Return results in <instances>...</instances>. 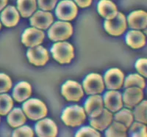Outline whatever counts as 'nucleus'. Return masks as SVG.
Masks as SVG:
<instances>
[{
	"label": "nucleus",
	"instance_id": "obj_36",
	"mask_svg": "<svg viewBox=\"0 0 147 137\" xmlns=\"http://www.w3.org/2000/svg\"><path fill=\"white\" fill-rule=\"evenodd\" d=\"M76 3L80 6V7H89L92 3V0H74Z\"/></svg>",
	"mask_w": 147,
	"mask_h": 137
},
{
	"label": "nucleus",
	"instance_id": "obj_9",
	"mask_svg": "<svg viewBox=\"0 0 147 137\" xmlns=\"http://www.w3.org/2000/svg\"><path fill=\"white\" fill-rule=\"evenodd\" d=\"M45 37L44 32L37 28H28L22 36V42L27 47H34L43 43Z\"/></svg>",
	"mask_w": 147,
	"mask_h": 137
},
{
	"label": "nucleus",
	"instance_id": "obj_21",
	"mask_svg": "<svg viewBox=\"0 0 147 137\" xmlns=\"http://www.w3.org/2000/svg\"><path fill=\"white\" fill-rule=\"evenodd\" d=\"M98 12L107 20L114 19L118 13L116 5L110 0H101L98 4Z\"/></svg>",
	"mask_w": 147,
	"mask_h": 137
},
{
	"label": "nucleus",
	"instance_id": "obj_38",
	"mask_svg": "<svg viewBox=\"0 0 147 137\" xmlns=\"http://www.w3.org/2000/svg\"><path fill=\"white\" fill-rule=\"evenodd\" d=\"M1 27H2V24H1V22H0V29H1Z\"/></svg>",
	"mask_w": 147,
	"mask_h": 137
},
{
	"label": "nucleus",
	"instance_id": "obj_1",
	"mask_svg": "<svg viewBox=\"0 0 147 137\" xmlns=\"http://www.w3.org/2000/svg\"><path fill=\"white\" fill-rule=\"evenodd\" d=\"M61 119L66 126L70 127L81 126L86 119L85 109L77 105L67 107L63 112Z\"/></svg>",
	"mask_w": 147,
	"mask_h": 137
},
{
	"label": "nucleus",
	"instance_id": "obj_6",
	"mask_svg": "<svg viewBox=\"0 0 147 137\" xmlns=\"http://www.w3.org/2000/svg\"><path fill=\"white\" fill-rule=\"evenodd\" d=\"M78 8L75 3L71 0L61 1L57 5L55 14L59 19L62 21H72L77 15Z\"/></svg>",
	"mask_w": 147,
	"mask_h": 137
},
{
	"label": "nucleus",
	"instance_id": "obj_28",
	"mask_svg": "<svg viewBox=\"0 0 147 137\" xmlns=\"http://www.w3.org/2000/svg\"><path fill=\"white\" fill-rule=\"evenodd\" d=\"M131 87H138L141 89L145 88V80L138 74H131L128 76L124 81V87L127 88Z\"/></svg>",
	"mask_w": 147,
	"mask_h": 137
},
{
	"label": "nucleus",
	"instance_id": "obj_30",
	"mask_svg": "<svg viewBox=\"0 0 147 137\" xmlns=\"http://www.w3.org/2000/svg\"><path fill=\"white\" fill-rule=\"evenodd\" d=\"M131 136L146 137V126L140 122H134L129 130Z\"/></svg>",
	"mask_w": 147,
	"mask_h": 137
},
{
	"label": "nucleus",
	"instance_id": "obj_34",
	"mask_svg": "<svg viewBox=\"0 0 147 137\" xmlns=\"http://www.w3.org/2000/svg\"><path fill=\"white\" fill-rule=\"evenodd\" d=\"M38 7L41 10H52L55 8L57 0H38Z\"/></svg>",
	"mask_w": 147,
	"mask_h": 137
},
{
	"label": "nucleus",
	"instance_id": "obj_35",
	"mask_svg": "<svg viewBox=\"0 0 147 137\" xmlns=\"http://www.w3.org/2000/svg\"><path fill=\"white\" fill-rule=\"evenodd\" d=\"M146 65H147V60L146 59H139L136 62V67L138 73L144 76V77L147 76L146 72Z\"/></svg>",
	"mask_w": 147,
	"mask_h": 137
},
{
	"label": "nucleus",
	"instance_id": "obj_17",
	"mask_svg": "<svg viewBox=\"0 0 147 137\" xmlns=\"http://www.w3.org/2000/svg\"><path fill=\"white\" fill-rule=\"evenodd\" d=\"M113 120V114L107 109H103L102 112L96 117L90 118V123L92 127L98 130H105L110 126Z\"/></svg>",
	"mask_w": 147,
	"mask_h": 137
},
{
	"label": "nucleus",
	"instance_id": "obj_19",
	"mask_svg": "<svg viewBox=\"0 0 147 137\" xmlns=\"http://www.w3.org/2000/svg\"><path fill=\"white\" fill-rule=\"evenodd\" d=\"M20 15L18 10L13 6H8L1 13V20L7 27H13L19 21Z\"/></svg>",
	"mask_w": 147,
	"mask_h": 137
},
{
	"label": "nucleus",
	"instance_id": "obj_27",
	"mask_svg": "<svg viewBox=\"0 0 147 137\" xmlns=\"http://www.w3.org/2000/svg\"><path fill=\"white\" fill-rule=\"evenodd\" d=\"M13 106V100L9 95H0V115L8 114Z\"/></svg>",
	"mask_w": 147,
	"mask_h": 137
},
{
	"label": "nucleus",
	"instance_id": "obj_2",
	"mask_svg": "<svg viewBox=\"0 0 147 137\" xmlns=\"http://www.w3.org/2000/svg\"><path fill=\"white\" fill-rule=\"evenodd\" d=\"M23 112L28 118L32 120H38L47 114L45 104L38 99L32 98L23 104Z\"/></svg>",
	"mask_w": 147,
	"mask_h": 137
},
{
	"label": "nucleus",
	"instance_id": "obj_37",
	"mask_svg": "<svg viewBox=\"0 0 147 137\" xmlns=\"http://www.w3.org/2000/svg\"><path fill=\"white\" fill-rule=\"evenodd\" d=\"M8 0H0V11L3 10L5 7L7 5Z\"/></svg>",
	"mask_w": 147,
	"mask_h": 137
},
{
	"label": "nucleus",
	"instance_id": "obj_12",
	"mask_svg": "<svg viewBox=\"0 0 147 137\" xmlns=\"http://www.w3.org/2000/svg\"><path fill=\"white\" fill-rule=\"evenodd\" d=\"M105 82L109 90H119L124 84V75L119 68H111L105 74Z\"/></svg>",
	"mask_w": 147,
	"mask_h": 137
},
{
	"label": "nucleus",
	"instance_id": "obj_18",
	"mask_svg": "<svg viewBox=\"0 0 147 137\" xmlns=\"http://www.w3.org/2000/svg\"><path fill=\"white\" fill-rule=\"evenodd\" d=\"M129 26L135 29H144L147 25V14L144 10L131 13L127 18Z\"/></svg>",
	"mask_w": 147,
	"mask_h": 137
},
{
	"label": "nucleus",
	"instance_id": "obj_15",
	"mask_svg": "<svg viewBox=\"0 0 147 137\" xmlns=\"http://www.w3.org/2000/svg\"><path fill=\"white\" fill-rule=\"evenodd\" d=\"M54 21L52 13L48 12L38 11L30 18V24L41 29H47Z\"/></svg>",
	"mask_w": 147,
	"mask_h": 137
},
{
	"label": "nucleus",
	"instance_id": "obj_10",
	"mask_svg": "<svg viewBox=\"0 0 147 137\" xmlns=\"http://www.w3.org/2000/svg\"><path fill=\"white\" fill-rule=\"evenodd\" d=\"M27 56L30 63L36 66H43L49 61V56L47 49L41 45L31 47L27 51Z\"/></svg>",
	"mask_w": 147,
	"mask_h": 137
},
{
	"label": "nucleus",
	"instance_id": "obj_11",
	"mask_svg": "<svg viewBox=\"0 0 147 137\" xmlns=\"http://www.w3.org/2000/svg\"><path fill=\"white\" fill-rule=\"evenodd\" d=\"M144 98V92L142 89L138 87H127L122 96L123 104L128 109H132L137 106Z\"/></svg>",
	"mask_w": 147,
	"mask_h": 137
},
{
	"label": "nucleus",
	"instance_id": "obj_4",
	"mask_svg": "<svg viewBox=\"0 0 147 137\" xmlns=\"http://www.w3.org/2000/svg\"><path fill=\"white\" fill-rule=\"evenodd\" d=\"M73 34V27L69 22L57 21L48 31L49 37L53 41H62L69 39Z\"/></svg>",
	"mask_w": 147,
	"mask_h": 137
},
{
	"label": "nucleus",
	"instance_id": "obj_14",
	"mask_svg": "<svg viewBox=\"0 0 147 137\" xmlns=\"http://www.w3.org/2000/svg\"><path fill=\"white\" fill-rule=\"evenodd\" d=\"M103 109V100L100 95H94L90 96L85 103V110L90 118L99 116Z\"/></svg>",
	"mask_w": 147,
	"mask_h": 137
},
{
	"label": "nucleus",
	"instance_id": "obj_32",
	"mask_svg": "<svg viewBox=\"0 0 147 137\" xmlns=\"http://www.w3.org/2000/svg\"><path fill=\"white\" fill-rule=\"evenodd\" d=\"M12 87V82L10 77L5 74H0V93L7 92Z\"/></svg>",
	"mask_w": 147,
	"mask_h": 137
},
{
	"label": "nucleus",
	"instance_id": "obj_33",
	"mask_svg": "<svg viewBox=\"0 0 147 137\" xmlns=\"http://www.w3.org/2000/svg\"><path fill=\"white\" fill-rule=\"evenodd\" d=\"M34 136V132L32 129L29 126H22V127H18L13 131V136L14 137H32Z\"/></svg>",
	"mask_w": 147,
	"mask_h": 137
},
{
	"label": "nucleus",
	"instance_id": "obj_26",
	"mask_svg": "<svg viewBox=\"0 0 147 137\" xmlns=\"http://www.w3.org/2000/svg\"><path fill=\"white\" fill-rule=\"evenodd\" d=\"M114 120L115 121H117L124 125L127 128H129L130 127L133 122L134 116L132 112L129 109H123L115 114Z\"/></svg>",
	"mask_w": 147,
	"mask_h": 137
},
{
	"label": "nucleus",
	"instance_id": "obj_5",
	"mask_svg": "<svg viewBox=\"0 0 147 137\" xmlns=\"http://www.w3.org/2000/svg\"><path fill=\"white\" fill-rule=\"evenodd\" d=\"M104 27L110 35L119 36L124 33L127 29V20L124 14L118 12L117 15L114 19L105 21Z\"/></svg>",
	"mask_w": 147,
	"mask_h": 137
},
{
	"label": "nucleus",
	"instance_id": "obj_31",
	"mask_svg": "<svg viewBox=\"0 0 147 137\" xmlns=\"http://www.w3.org/2000/svg\"><path fill=\"white\" fill-rule=\"evenodd\" d=\"M77 137H82V136H89V137H99L101 136L99 134L96 130H95L93 128L90 127H82L77 131L76 134Z\"/></svg>",
	"mask_w": 147,
	"mask_h": 137
},
{
	"label": "nucleus",
	"instance_id": "obj_29",
	"mask_svg": "<svg viewBox=\"0 0 147 137\" xmlns=\"http://www.w3.org/2000/svg\"><path fill=\"white\" fill-rule=\"evenodd\" d=\"M146 100H144V101H142L141 103H139L138 104L133 112V116L135 117L136 121H138V122H142V123H146Z\"/></svg>",
	"mask_w": 147,
	"mask_h": 137
},
{
	"label": "nucleus",
	"instance_id": "obj_13",
	"mask_svg": "<svg viewBox=\"0 0 147 137\" xmlns=\"http://www.w3.org/2000/svg\"><path fill=\"white\" fill-rule=\"evenodd\" d=\"M35 132L40 137H55L57 135V125L50 119H44L36 123Z\"/></svg>",
	"mask_w": 147,
	"mask_h": 137
},
{
	"label": "nucleus",
	"instance_id": "obj_16",
	"mask_svg": "<svg viewBox=\"0 0 147 137\" xmlns=\"http://www.w3.org/2000/svg\"><path fill=\"white\" fill-rule=\"evenodd\" d=\"M104 103L107 109L113 112H118L123 107L122 95L117 91H108L104 95Z\"/></svg>",
	"mask_w": 147,
	"mask_h": 137
},
{
	"label": "nucleus",
	"instance_id": "obj_23",
	"mask_svg": "<svg viewBox=\"0 0 147 137\" xmlns=\"http://www.w3.org/2000/svg\"><path fill=\"white\" fill-rule=\"evenodd\" d=\"M8 114L7 122L12 128L20 127L27 121L25 114L19 108H15Z\"/></svg>",
	"mask_w": 147,
	"mask_h": 137
},
{
	"label": "nucleus",
	"instance_id": "obj_8",
	"mask_svg": "<svg viewBox=\"0 0 147 137\" xmlns=\"http://www.w3.org/2000/svg\"><path fill=\"white\" fill-rule=\"evenodd\" d=\"M61 93L69 101H79L84 96L82 87L77 82L69 80L66 82L61 88Z\"/></svg>",
	"mask_w": 147,
	"mask_h": 137
},
{
	"label": "nucleus",
	"instance_id": "obj_7",
	"mask_svg": "<svg viewBox=\"0 0 147 137\" xmlns=\"http://www.w3.org/2000/svg\"><path fill=\"white\" fill-rule=\"evenodd\" d=\"M83 87L88 95L102 93L105 90V83L102 76L97 74L88 75L83 82Z\"/></svg>",
	"mask_w": 147,
	"mask_h": 137
},
{
	"label": "nucleus",
	"instance_id": "obj_20",
	"mask_svg": "<svg viewBox=\"0 0 147 137\" xmlns=\"http://www.w3.org/2000/svg\"><path fill=\"white\" fill-rule=\"evenodd\" d=\"M32 95V87L26 82H21L14 87L13 97L18 103L23 102Z\"/></svg>",
	"mask_w": 147,
	"mask_h": 137
},
{
	"label": "nucleus",
	"instance_id": "obj_25",
	"mask_svg": "<svg viewBox=\"0 0 147 137\" xmlns=\"http://www.w3.org/2000/svg\"><path fill=\"white\" fill-rule=\"evenodd\" d=\"M107 128V130L105 132V136L107 137L127 136V128L124 125L117 121L113 122Z\"/></svg>",
	"mask_w": 147,
	"mask_h": 137
},
{
	"label": "nucleus",
	"instance_id": "obj_3",
	"mask_svg": "<svg viewBox=\"0 0 147 137\" xmlns=\"http://www.w3.org/2000/svg\"><path fill=\"white\" fill-rule=\"evenodd\" d=\"M52 57L60 64L70 63L74 57V49L69 43L60 42L54 44L51 49Z\"/></svg>",
	"mask_w": 147,
	"mask_h": 137
},
{
	"label": "nucleus",
	"instance_id": "obj_24",
	"mask_svg": "<svg viewBox=\"0 0 147 137\" xmlns=\"http://www.w3.org/2000/svg\"><path fill=\"white\" fill-rule=\"evenodd\" d=\"M17 7L21 15L23 18H27L32 15L36 10V0H18Z\"/></svg>",
	"mask_w": 147,
	"mask_h": 137
},
{
	"label": "nucleus",
	"instance_id": "obj_22",
	"mask_svg": "<svg viewBox=\"0 0 147 137\" xmlns=\"http://www.w3.org/2000/svg\"><path fill=\"white\" fill-rule=\"evenodd\" d=\"M126 43L132 49H137L142 48L146 45L145 35L140 31H129L126 35Z\"/></svg>",
	"mask_w": 147,
	"mask_h": 137
}]
</instances>
